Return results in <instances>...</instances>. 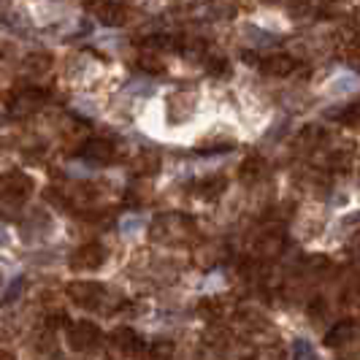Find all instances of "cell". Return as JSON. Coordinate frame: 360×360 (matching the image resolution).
I'll use <instances>...</instances> for the list:
<instances>
[{
  "mask_svg": "<svg viewBox=\"0 0 360 360\" xmlns=\"http://www.w3.org/2000/svg\"><path fill=\"white\" fill-rule=\"evenodd\" d=\"M193 231H195V225H193V219H190V217L165 214L155 222V228H152V238H155V241H168V244H174V241H181L184 236H193Z\"/></svg>",
  "mask_w": 360,
  "mask_h": 360,
  "instance_id": "6da1fadb",
  "label": "cell"
},
{
  "mask_svg": "<svg viewBox=\"0 0 360 360\" xmlns=\"http://www.w3.org/2000/svg\"><path fill=\"white\" fill-rule=\"evenodd\" d=\"M101 339H103L101 328L95 323H87V320H79V323L68 325V330H65V342L76 352H87L92 347H98Z\"/></svg>",
  "mask_w": 360,
  "mask_h": 360,
  "instance_id": "7a4b0ae2",
  "label": "cell"
},
{
  "mask_svg": "<svg viewBox=\"0 0 360 360\" xmlns=\"http://www.w3.org/2000/svg\"><path fill=\"white\" fill-rule=\"evenodd\" d=\"M103 263H106V250L101 241H87L71 255L73 271H98Z\"/></svg>",
  "mask_w": 360,
  "mask_h": 360,
  "instance_id": "3957f363",
  "label": "cell"
},
{
  "mask_svg": "<svg viewBox=\"0 0 360 360\" xmlns=\"http://www.w3.org/2000/svg\"><path fill=\"white\" fill-rule=\"evenodd\" d=\"M68 298H71L76 307H84V309H95L101 307L103 301V285L98 282H71L68 285Z\"/></svg>",
  "mask_w": 360,
  "mask_h": 360,
  "instance_id": "277c9868",
  "label": "cell"
},
{
  "mask_svg": "<svg viewBox=\"0 0 360 360\" xmlns=\"http://www.w3.org/2000/svg\"><path fill=\"white\" fill-rule=\"evenodd\" d=\"M30 190H33V179L22 171H11L0 179V193L8 200H25L30 195Z\"/></svg>",
  "mask_w": 360,
  "mask_h": 360,
  "instance_id": "5b68a950",
  "label": "cell"
},
{
  "mask_svg": "<svg viewBox=\"0 0 360 360\" xmlns=\"http://www.w3.org/2000/svg\"><path fill=\"white\" fill-rule=\"evenodd\" d=\"M114 155H117V149L108 139H90L87 144L82 146V158L92 162V165H108L114 160Z\"/></svg>",
  "mask_w": 360,
  "mask_h": 360,
  "instance_id": "8992f818",
  "label": "cell"
},
{
  "mask_svg": "<svg viewBox=\"0 0 360 360\" xmlns=\"http://www.w3.org/2000/svg\"><path fill=\"white\" fill-rule=\"evenodd\" d=\"M355 336H358V323L355 320H342L325 333V347H330V349L347 347V344L355 342Z\"/></svg>",
  "mask_w": 360,
  "mask_h": 360,
  "instance_id": "52a82bcc",
  "label": "cell"
},
{
  "mask_svg": "<svg viewBox=\"0 0 360 360\" xmlns=\"http://www.w3.org/2000/svg\"><path fill=\"white\" fill-rule=\"evenodd\" d=\"M111 342L117 344V349H122L125 355H144L146 352V344L141 342V336H136V330H130V328H117L114 333H111Z\"/></svg>",
  "mask_w": 360,
  "mask_h": 360,
  "instance_id": "ba28073f",
  "label": "cell"
},
{
  "mask_svg": "<svg viewBox=\"0 0 360 360\" xmlns=\"http://www.w3.org/2000/svg\"><path fill=\"white\" fill-rule=\"evenodd\" d=\"M195 111V98L187 92H176L168 98V120L171 122H184L187 117H193Z\"/></svg>",
  "mask_w": 360,
  "mask_h": 360,
  "instance_id": "9c48e42d",
  "label": "cell"
},
{
  "mask_svg": "<svg viewBox=\"0 0 360 360\" xmlns=\"http://www.w3.org/2000/svg\"><path fill=\"white\" fill-rule=\"evenodd\" d=\"M260 71L266 76H276V79H285L295 71V60L290 54H271L260 63Z\"/></svg>",
  "mask_w": 360,
  "mask_h": 360,
  "instance_id": "30bf717a",
  "label": "cell"
},
{
  "mask_svg": "<svg viewBox=\"0 0 360 360\" xmlns=\"http://www.w3.org/2000/svg\"><path fill=\"white\" fill-rule=\"evenodd\" d=\"M44 106V90H36V87H30V90L19 92L17 98H14V103H11V114H33L36 108Z\"/></svg>",
  "mask_w": 360,
  "mask_h": 360,
  "instance_id": "8fae6325",
  "label": "cell"
},
{
  "mask_svg": "<svg viewBox=\"0 0 360 360\" xmlns=\"http://www.w3.org/2000/svg\"><path fill=\"white\" fill-rule=\"evenodd\" d=\"M92 8L106 25H122V22H127V11H130L125 3H95Z\"/></svg>",
  "mask_w": 360,
  "mask_h": 360,
  "instance_id": "7c38bea8",
  "label": "cell"
},
{
  "mask_svg": "<svg viewBox=\"0 0 360 360\" xmlns=\"http://www.w3.org/2000/svg\"><path fill=\"white\" fill-rule=\"evenodd\" d=\"M133 174H139V176H152L158 168H160V155L155 152V149H141L136 158H133Z\"/></svg>",
  "mask_w": 360,
  "mask_h": 360,
  "instance_id": "4fadbf2b",
  "label": "cell"
},
{
  "mask_svg": "<svg viewBox=\"0 0 360 360\" xmlns=\"http://www.w3.org/2000/svg\"><path fill=\"white\" fill-rule=\"evenodd\" d=\"M263 174H266V160L260 155H250L247 160L241 162V171H238L244 184H255L257 179H263Z\"/></svg>",
  "mask_w": 360,
  "mask_h": 360,
  "instance_id": "5bb4252c",
  "label": "cell"
},
{
  "mask_svg": "<svg viewBox=\"0 0 360 360\" xmlns=\"http://www.w3.org/2000/svg\"><path fill=\"white\" fill-rule=\"evenodd\" d=\"M195 190H198V195L203 200H217L225 190H228V179L219 176V174H217V176H206L203 181H198Z\"/></svg>",
  "mask_w": 360,
  "mask_h": 360,
  "instance_id": "9a60e30c",
  "label": "cell"
},
{
  "mask_svg": "<svg viewBox=\"0 0 360 360\" xmlns=\"http://www.w3.org/2000/svg\"><path fill=\"white\" fill-rule=\"evenodd\" d=\"M325 139V130L320 125H307L301 133H298V139H295V146L301 149V152H307V149H314V146H320Z\"/></svg>",
  "mask_w": 360,
  "mask_h": 360,
  "instance_id": "2e32d148",
  "label": "cell"
},
{
  "mask_svg": "<svg viewBox=\"0 0 360 360\" xmlns=\"http://www.w3.org/2000/svg\"><path fill=\"white\" fill-rule=\"evenodd\" d=\"M282 250H285V236L282 233L260 236V241H257V255L260 257H276Z\"/></svg>",
  "mask_w": 360,
  "mask_h": 360,
  "instance_id": "e0dca14e",
  "label": "cell"
},
{
  "mask_svg": "<svg viewBox=\"0 0 360 360\" xmlns=\"http://www.w3.org/2000/svg\"><path fill=\"white\" fill-rule=\"evenodd\" d=\"M49 68H52V57H49V54H44V52L30 54V57L25 60V71L33 73V76H44Z\"/></svg>",
  "mask_w": 360,
  "mask_h": 360,
  "instance_id": "ac0fdd59",
  "label": "cell"
},
{
  "mask_svg": "<svg viewBox=\"0 0 360 360\" xmlns=\"http://www.w3.org/2000/svg\"><path fill=\"white\" fill-rule=\"evenodd\" d=\"M139 68L146 73H160V71H165V63L158 57V52H146L139 57Z\"/></svg>",
  "mask_w": 360,
  "mask_h": 360,
  "instance_id": "d6986e66",
  "label": "cell"
},
{
  "mask_svg": "<svg viewBox=\"0 0 360 360\" xmlns=\"http://www.w3.org/2000/svg\"><path fill=\"white\" fill-rule=\"evenodd\" d=\"M206 71L212 73V76H231V65H228V60L225 57H212L209 63H206Z\"/></svg>",
  "mask_w": 360,
  "mask_h": 360,
  "instance_id": "ffe728a7",
  "label": "cell"
},
{
  "mask_svg": "<svg viewBox=\"0 0 360 360\" xmlns=\"http://www.w3.org/2000/svg\"><path fill=\"white\" fill-rule=\"evenodd\" d=\"M36 349L41 355H46V352H54V333L46 328V330H41L36 336Z\"/></svg>",
  "mask_w": 360,
  "mask_h": 360,
  "instance_id": "44dd1931",
  "label": "cell"
},
{
  "mask_svg": "<svg viewBox=\"0 0 360 360\" xmlns=\"http://www.w3.org/2000/svg\"><path fill=\"white\" fill-rule=\"evenodd\" d=\"M198 311H200V314H206V317H217V314L222 311V307L217 304L214 298H209V301H203V304H200Z\"/></svg>",
  "mask_w": 360,
  "mask_h": 360,
  "instance_id": "7402d4cb",
  "label": "cell"
},
{
  "mask_svg": "<svg viewBox=\"0 0 360 360\" xmlns=\"http://www.w3.org/2000/svg\"><path fill=\"white\" fill-rule=\"evenodd\" d=\"M325 311H328L325 298H314V301L309 304V314H311V317H325Z\"/></svg>",
  "mask_w": 360,
  "mask_h": 360,
  "instance_id": "603a6c76",
  "label": "cell"
},
{
  "mask_svg": "<svg viewBox=\"0 0 360 360\" xmlns=\"http://www.w3.org/2000/svg\"><path fill=\"white\" fill-rule=\"evenodd\" d=\"M244 60H247L250 65H255V63H257V54H255V52H244Z\"/></svg>",
  "mask_w": 360,
  "mask_h": 360,
  "instance_id": "cb8c5ba5",
  "label": "cell"
},
{
  "mask_svg": "<svg viewBox=\"0 0 360 360\" xmlns=\"http://www.w3.org/2000/svg\"><path fill=\"white\" fill-rule=\"evenodd\" d=\"M0 285H3V279H0Z\"/></svg>",
  "mask_w": 360,
  "mask_h": 360,
  "instance_id": "d4e9b609",
  "label": "cell"
}]
</instances>
